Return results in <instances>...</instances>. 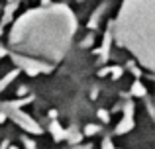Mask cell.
<instances>
[{"label": "cell", "instance_id": "1", "mask_svg": "<svg viewBox=\"0 0 155 149\" xmlns=\"http://www.w3.org/2000/svg\"><path fill=\"white\" fill-rule=\"evenodd\" d=\"M0 110H2L4 114H10V116H12V120H14L18 126H22L26 131H30V134H41V128H39L38 124H35L34 120L30 118V116L22 114L18 108H10V106H6V104L0 102Z\"/></svg>", "mask_w": 155, "mask_h": 149}, {"label": "cell", "instance_id": "2", "mask_svg": "<svg viewBox=\"0 0 155 149\" xmlns=\"http://www.w3.org/2000/svg\"><path fill=\"white\" fill-rule=\"evenodd\" d=\"M132 116H134V102H126V116H124V120L118 124L116 135H122V134H126V131H130L134 128V118Z\"/></svg>", "mask_w": 155, "mask_h": 149}, {"label": "cell", "instance_id": "3", "mask_svg": "<svg viewBox=\"0 0 155 149\" xmlns=\"http://www.w3.org/2000/svg\"><path fill=\"white\" fill-rule=\"evenodd\" d=\"M49 130H51L53 138H55V141H61V139H67V130H63V128H61L59 124H57V120H53V122H51Z\"/></svg>", "mask_w": 155, "mask_h": 149}, {"label": "cell", "instance_id": "4", "mask_svg": "<svg viewBox=\"0 0 155 149\" xmlns=\"http://www.w3.org/2000/svg\"><path fill=\"white\" fill-rule=\"evenodd\" d=\"M132 94H136V96H145V88H143V84H141V83H134V86H132Z\"/></svg>", "mask_w": 155, "mask_h": 149}, {"label": "cell", "instance_id": "5", "mask_svg": "<svg viewBox=\"0 0 155 149\" xmlns=\"http://www.w3.org/2000/svg\"><path fill=\"white\" fill-rule=\"evenodd\" d=\"M16 76H18V71H12V73L8 75V76H4V79L0 80V92H2V90H4V86H6V84L10 83L12 79H16Z\"/></svg>", "mask_w": 155, "mask_h": 149}, {"label": "cell", "instance_id": "6", "mask_svg": "<svg viewBox=\"0 0 155 149\" xmlns=\"http://www.w3.org/2000/svg\"><path fill=\"white\" fill-rule=\"evenodd\" d=\"M98 131H100V128L98 126H92V124L84 128V135H94V134H98Z\"/></svg>", "mask_w": 155, "mask_h": 149}, {"label": "cell", "instance_id": "7", "mask_svg": "<svg viewBox=\"0 0 155 149\" xmlns=\"http://www.w3.org/2000/svg\"><path fill=\"white\" fill-rule=\"evenodd\" d=\"M110 73H112V76H114V79H120V76H122V73H124V71H122L120 67H112V71H110Z\"/></svg>", "mask_w": 155, "mask_h": 149}, {"label": "cell", "instance_id": "8", "mask_svg": "<svg viewBox=\"0 0 155 149\" xmlns=\"http://www.w3.org/2000/svg\"><path fill=\"white\" fill-rule=\"evenodd\" d=\"M98 118L102 120V122H108V120H110V114L106 110H98Z\"/></svg>", "mask_w": 155, "mask_h": 149}, {"label": "cell", "instance_id": "9", "mask_svg": "<svg viewBox=\"0 0 155 149\" xmlns=\"http://www.w3.org/2000/svg\"><path fill=\"white\" fill-rule=\"evenodd\" d=\"M102 149H114L112 141H110V139H104V141H102Z\"/></svg>", "mask_w": 155, "mask_h": 149}, {"label": "cell", "instance_id": "10", "mask_svg": "<svg viewBox=\"0 0 155 149\" xmlns=\"http://www.w3.org/2000/svg\"><path fill=\"white\" fill-rule=\"evenodd\" d=\"M24 143H26V147H28V149H35V143H34V141H30L28 138L24 139Z\"/></svg>", "mask_w": 155, "mask_h": 149}, {"label": "cell", "instance_id": "11", "mask_svg": "<svg viewBox=\"0 0 155 149\" xmlns=\"http://www.w3.org/2000/svg\"><path fill=\"white\" fill-rule=\"evenodd\" d=\"M4 120H6V114H4V112H0V122H4Z\"/></svg>", "mask_w": 155, "mask_h": 149}, {"label": "cell", "instance_id": "12", "mask_svg": "<svg viewBox=\"0 0 155 149\" xmlns=\"http://www.w3.org/2000/svg\"><path fill=\"white\" fill-rule=\"evenodd\" d=\"M6 147H8V141H4L2 145H0V149H6Z\"/></svg>", "mask_w": 155, "mask_h": 149}, {"label": "cell", "instance_id": "13", "mask_svg": "<svg viewBox=\"0 0 155 149\" xmlns=\"http://www.w3.org/2000/svg\"><path fill=\"white\" fill-rule=\"evenodd\" d=\"M6 149H18V147H14V145H8Z\"/></svg>", "mask_w": 155, "mask_h": 149}]
</instances>
